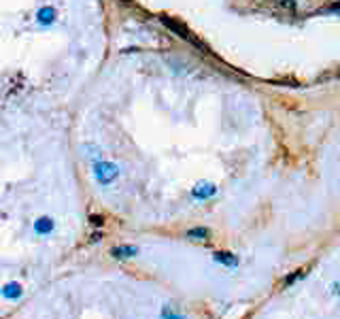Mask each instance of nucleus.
I'll use <instances>...</instances> for the list:
<instances>
[{
    "mask_svg": "<svg viewBox=\"0 0 340 319\" xmlns=\"http://www.w3.org/2000/svg\"><path fill=\"white\" fill-rule=\"evenodd\" d=\"M160 22H162L164 26H166V28L170 30V32H174V34H177L179 38L187 40V43L196 45V47H198V49H202V51H207V47H204V45L200 43V40L193 36V32H191V30H189L187 26H183V24L179 22V19H174V17H168V15H160Z\"/></svg>",
    "mask_w": 340,
    "mask_h": 319,
    "instance_id": "nucleus-1",
    "label": "nucleus"
},
{
    "mask_svg": "<svg viewBox=\"0 0 340 319\" xmlns=\"http://www.w3.org/2000/svg\"><path fill=\"white\" fill-rule=\"evenodd\" d=\"M119 177V166L109 160H98L94 162V179L98 185H111Z\"/></svg>",
    "mask_w": 340,
    "mask_h": 319,
    "instance_id": "nucleus-2",
    "label": "nucleus"
},
{
    "mask_svg": "<svg viewBox=\"0 0 340 319\" xmlns=\"http://www.w3.org/2000/svg\"><path fill=\"white\" fill-rule=\"evenodd\" d=\"M213 262H217L219 266H223V268H238L240 266V258L232 251H215Z\"/></svg>",
    "mask_w": 340,
    "mask_h": 319,
    "instance_id": "nucleus-3",
    "label": "nucleus"
},
{
    "mask_svg": "<svg viewBox=\"0 0 340 319\" xmlns=\"http://www.w3.org/2000/svg\"><path fill=\"white\" fill-rule=\"evenodd\" d=\"M113 260H132L138 255V247L136 245H117L109 251Z\"/></svg>",
    "mask_w": 340,
    "mask_h": 319,
    "instance_id": "nucleus-4",
    "label": "nucleus"
},
{
    "mask_svg": "<svg viewBox=\"0 0 340 319\" xmlns=\"http://www.w3.org/2000/svg\"><path fill=\"white\" fill-rule=\"evenodd\" d=\"M215 194H217V188H215L213 183H209V181H200V183H196L191 188V196L196 200H207V198L215 196Z\"/></svg>",
    "mask_w": 340,
    "mask_h": 319,
    "instance_id": "nucleus-5",
    "label": "nucleus"
},
{
    "mask_svg": "<svg viewBox=\"0 0 340 319\" xmlns=\"http://www.w3.org/2000/svg\"><path fill=\"white\" fill-rule=\"evenodd\" d=\"M54 230H56L54 217H47V215H43V217H38V219L34 221V232L40 234V236H47V234H51Z\"/></svg>",
    "mask_w": 340,
    "mask_h": 319,
    "instance_id": "nucleus-6",
    "label": "nucleus"
},
{
    "mask_svg": "<svg viewBox=\"0 0 340 319\" xmlns=\"http://www.w3.org/2000/svg\"><path fill=\"white\" fill-rule=\"evenodd\" d=\"M211 230L204 228V225H198V228H189L187 232H185V236H187L189 241H196V243H204V241H211Z\"/></svg>",
    "mask_w": 340,
    "mask_h": 319,
    "instance_id": "nucleus-7",
    "label": "nucleus"
},
{
    "mask_svg": "<svg viewBox=\"0 0 340 319\" xmlns=\"http://www.w3.org/2000/svg\"><path fill=\"white\" fill-rule=\"evenodd\" d=\"M3 296H5V300H17V298H22V296H24L22 283H17V281L7 283V285L3 287Z\"/></svg>",
    "mask_w": 340,
    "mask_h": 319,
    "instance_id": "nucleus-8",
    "label": "nucleus"
},
{
    "mask_svg": "<svg viewBox=\"0 0 340 319\" xmlns=\"http://www.w3.org/2000/svg\"><path fill=\"white\" fill-rule=\"evenodd\" d=\"M160 317L162 319H185V313L181 311L179 306L166 302V304H162V308H160Z\"/></svg>",
    "mask_w": 340,
    "mask_h": 319,
    "instance_id": "nucleus-9",
    "label": "nucleus"
},
{
    "mask_svg": "<svg viewBox=\"0 0 340 319\" xmlns=\"http://www.w3.org/2000/svg\"><path fill=\"white\" fill-rule=\"evenodd\" d=\"M36 19H38V24H43V26H51V24H56L58 13H56V9H51V7H43V9H38Z\"/></svg>",
    "mask_w": 340,
    "mask_h": 319,
    "instance_id": "nucleus-10",
    "label": "nucleus"
},
{
    "mask_svg": "<svg viewBox=\"0 0 340 319\" xmlns=\"http://www.w3.org/2000/svg\"><path fill=\"white\" fill-rule=\"evenodd\" d=\"M83 151H87V153H83L85 158H89V160H102V153H100V149L98 147H94V145H83Z\"/></svg>",
    "mask_w": 340,
    "mask_h": 319,
    "instance_id": "nucleus-11",
    "label": "nucleus"
},
{
    "mask_svg": "<svg viewBox=\"0 0 340 319\" xmlns=\"http://www.w3.org/2000/svg\"><path fill=\"white\" fill-rule=\"evenodd\" d=\"M300 277H304V272L302 270H298L296 275H292V277H287V279H285V285H294L298 279H300Z\"/></svg>",
    "mask_w": 340,
    "mask_h": 319,
    "instance_id": "nucleus-12",
    "label": "nucleus"
},
{
    "mask_svg": "<svg viewBox=\"0 0 340 319\" xmlns=\"http://www.w3.org/2000/svg\"><path fill=\"white\" fill-rule=\"evenodd\" d=\"M329 292H332L334 296H340V281H334V283H329Z\"/></svg>",
    "mask_w": 340,
    "mask_h": 319,
    "instance_id": "nucleus-13",
    "label": "nucleus"
},
{
    "mask_svg": "<svg viewBox=\"0 0 340 319\" xmlns=\"http://www.w3.org/2000/svg\"><path fill=\"white\" fill-rule=\"evenodd\" d=\"M281 7H287V9H294L296 7V0H276Z\"/></svg>",
    "mask_w": 340,
    "mask_h": 319,
    "instance_id": "nucleus-14",
    "label": "nucleus"
},
{
    "mask_svg": "<svg viewBox=\"0 0 340 319\" xmlns=\"http://www.w3.org/2000/svg\"><path fill=\"white\" fill-rule=\"evenodd\" d=\"M91 223H94V225H102V223H105V219H102V217H98V215H91Z\"/></svg>",
    "mask_w": 340,
    "mask_h": 319,
    "instance_id": "nucleus-15",
    "label": "nucleus"
},
{
    "mask_svg": "<svg viewBox=\"0 0 340 319\" xmlns=\"http://www.w3.org/2000/svg\"><path fill=\"white\" fill-rule=\"evenodd\" d=\"M329 11H332V13H340V3H336V5L329 7Z\"/></svg>",
    "mask_w": 340,
    "mask_h": 319,
    "instance_id": "nucleus-16",
    "label": "nucleus"
}]
</instances>
